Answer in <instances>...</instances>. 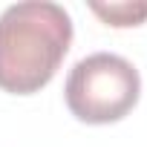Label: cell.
I'll return each instance as SVG.
<instances>
[{
  "label": "cell",
  "instance_id": "obj_2",
  "mask_svg": "<svg viewBox=\"0 0 147 147\" xmlns=\"http://www.w3.org/2000/svg\"><path fill=\"white\" fill-rule=\"evenodd\" d=\"M141 92L138 69L113 52H95L81 58L66 78V107L78 121L87 124H113L121 121Z\"/></svg>",
  "mask_w": 147,
  "mask_h": 147
},
{
  "label": "cell",
  "instance_id": "obj_3",
  "mask_svg": "<svg viewBox=\"0 0 147 147\" xmlns=\"http://www.w3.org/2000/svg\"><path fill=\"white\" fill-rule=\"evenodd\" d=\"M90 9L107 23V26H138L147 20V0L144 3H90Z\"/></svg>",
  "mask_w": 147,
  "mask_h": 147
},
{
  "label": "cell",
  "instance_id": "obj_1",
  "mask_svg": "<svg viewBox=\"0 0 147 147\" xmlns=\"http://www.w3.org/2000/svg\"><path fill=\"white\" fill-rule=\"evenodd\" d=\"M72 18L49 0L15 3L0 15V90L12 95L40 92L66 58Z\"/></svg>",
  "mask_w": 147,
  "mask_h": 147
}]
</instances>
